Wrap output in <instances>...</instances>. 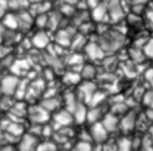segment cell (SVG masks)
I'll return each mask as SVG.
<instances>
[{"label": "cell", "instance_id": "1", "mask_svg": "<svg viewBox=\"0 0 153 151\" xmlns=\"http://www.w3.org/2000/svg\"><path fill=\"white\" fill-rule=\"evenodd\" d=\"M98 44L102 47L105 54H115L123 46L124 37L123 34L115 30H108L98 35Z\"/></svg>", "mask_w": 153, "mask_h": 151}, {"label": "cell", "instance_id": "2", "mask_svg": "<svg viewBox=\"0 0 153 151\" xmlns=\"http://www.w3.org/2000/svg\"><path fill=\"white\" fill-rule=\"evenodd\" d=\"M19 77L14 74H7L0 80V93L4 96H14L19 85Z\"/></svg>", "mask_w": 153, "mask_h": 151}, {"label": "cell", "instance_id": "3", "mask_svg": "<svg viewBox=\"0 0 153 151\" xmlns=\"http://www.w3.org/2000/svg\"><path fill=\"white\" fill-rule=\"evenodd\" d=\"M27 117L32 123L45 125L49 121V113L41 104H32L29 107Z\"/></svg>", "mask_w": 153, "mask_h": 151}, {"label": "cell", "instance_id": "4", "mask_svg": "<svg viewBox=\"0 0 153 151\" xmlns=\"http://www.w3.org/2000/svg\"><path fill=\"white\" fill-rule=\"evenodd\" d=\"M109 13V20L117 23L124 18V8L122 0H105L104 1Z\"/></svg>", "mask_w": 153, "mask_h": 151}, {"label": "cell", "instance_id": "5", "mask_svg": "<svg viewBox=\"0 0 153 151\" xmlns=\"http://www.w3.org/2000/svg\"><path fill=\"white\" fill-rule=\"evenodd\" d=\"M39 143L41 141H39L38 137H35L27 132L20 137L17 149H18V151H36Z\"/></svg>", "mask_w": 153, "mask_h": 151}, {"label": "cell", "instance_id": "6", "mask_svg": "<svg viewBox=\"0 0 153 151\" xmlns=\"http://www.w3.org/2000/svg\"><path fill=\"white\" fill-rule=\"evenodd\" d=\"M84 52H85V56L91 61L103 60L106 55L102 49V47L98 44V42H87L86 47L84 48Z\"/></svg>", "mask_w": 153, "mask_h": 151}, {"label": "cell", "instance_id": "7", "mask_svg": "<svg viewBox=\"0 0 153 151\" xmlns=\"http://www.w3.org/2000/svg\"><path fill=\"white\" fill-rule=\"evenodd\" d=\"M76 35V31L74 28H66V29H61L56 32L55 35V42L56 44L66 48V47H71L72 40L73 37Z\"/></svg>", "mask_w": 153, "mask_h": 151}, {"label": "cell", "instance_id": "8", "mask_svg": "<svg viewBox=\"0 0 153 151\" xmlns=\"http://www.w3.org/2000/svg\"><path fill=\"white\" fill-rule=\"evenodd\" d=\"M137 123V115L134 110H129L127 114L122 116L120 120V128L123 133H129L131 132Z\"/></svg>", "mask_w": 153, "mask_h": 151}, {"label": "cell", "instance_id": "9", "mask_svg": "<svg viewBox=\"0 0 153 151\" xmlns=\"http://www.w3.org/2000/svg\"><path fill=\"white\" fill-rule=\"evenodd\" d=\"M73 121H74L73 114L67 109L59 110L54 115V123H55V126H57V129L68 127L71 123H73Z\"/></svg>", "mask_w": 153, "mask_h": 151}, {"label": "cell", "instance_id": "10", "mask_svg": "<svg viewBox=\"0 0 153 151\" xmlns=\"http://www.w3.org/2000/svg\"><path fill=\"white\" fill-rule=\"evenodd\" d=\"M90 133H91L92 140L96 141L97 144H102V143L106 141V139H108V137H109V132H108L106 128L103 126L102 121L91 125Z\"/></svg>", "mask_w": 153, "mask_h": 151}, {"label": "cell", "instance_id": "11", "mask_svg": "<svg viewBox=\"0 0 153 151\" xmlns=\"http://www.w3.org/2000/svg\"><path fill=\"white\" fill-rule=\"evenodd\" d=\"M45 89V83L43 79H35V80H30V85L27 89V93L25 98H30V99H35L37 96H39Z\"/></svg>", "mask_w": 153, "mask_h": 151}, {"label": "cell", "instance_id": "12", "mask_svg": "<svg viewBox=\"0 0 153 151\" xmlns=\"http://www.w3.org/2000/svg\"><path fill=\"white\" fill-rule=\"evenodd\" d=\"M96 91H97V86L91 80H85L79 85V93L82 96V98L86 103H90V101Z\"/></svg>", "mask_w": 153, "mask_h": 151}, {"label": "cell", "instance_id": "13", "mask_svg": "<svg viewBox=\"0 0 153 151\" xmlns=\"http://www.w3.org/2000/svg\"><path fill=\"white\" fill-rule=\"evenodd\" d=\"M31 42H32V46L37 49H44L47 48L49 44H50V37L48 35L47 31L44 30H39L37 31L33 37L31 38Z\"/></svg>", "mask_w": 153, "mask_h": 151}, {"label": "cell", "instance_id": "14", "mask_svg": "<svg viewBox=\"0 0 153 151\" xmlns=\"http://www.w3.org/2000/svg\"><path fill=\"white\" fill-rule=\"evenodd\" d=\"M91 18L97 23H103L105 20H109V13L105 2H100L91 11Z\"/></svg>", "mask_w": 153, "mask_h": 151}, {"label": "cell", "instance_id": "15", "mask_svg": "<svg viewBox=\"0 0 153 151\" xmlns=\"http://www.w3.org/2000/svg\"><path fill=\"white\" fill-rule=\"evenodd\" d=\"M102 123L103 126L106 128V131L109 133H112L115 131H117V128H120V120L118 116H116L112 113H108L104 115V117L102 119Z\"/></svg>", "mask_w": 153, "mask_h": 151}, {"label": "cell", "instance_id": "16", "mask_svg": "<svg viewBox=\"0 0 153 151\" xmlns=\"http://www.w3.org/2000/svg\"><path fill=\"white\" fill-rule=\"evenodd\" d=\"M128 56L130 58V61L133 64H136V65L143 64L147 60V56H146L143 49H141L139 47H131L128 50Z\"/></svg>", "mask_w": 153, "mask_h": 151}, {"label": "cell", "instance_id": "17", "mask_svg": "<svg viewBox=\"0 0 153 151\" xmlns=\"http://www.w3.org/2000/svg\"><path fill=\"white\" fill-rule=\"evenodd\" d=\"M87 111L88 109L86 108V105L82 103V102H79L75 107V109L73 110V117H74V121L76 123H82L86 121V117H87Z\"/></svg>", "mask_w": 153, "mask_h": 151}, {"label": "cell", "instance_id": "18", "mask_svg": "<svg viewBox=\"0 0 153 151\" xmlns=\"http://www.w3.org/2000/svg\"><path fill=\"white\" fill-rule=\"evenodd\" d=\"M18 20H19V29H29L32 23H35V18L31 14V12L27 11H20L18 13Z\"/></svg>", "mask_w": 153, "mask_h": 151}, {"label": "cell", "instance_id": "19", "mask_svg": "<svg viewBox=\"0 0 153 151\" xmlns=\"http://www.w3.org/2000/svg\"><path fill=\"white\" fill-rule=\"evenodd\" d=\"M104 115H103V111H102V107H91L87 111V117H86V121L90 123V125H93V123H97V122H100L103 119Z\"/></svg>", "mask_w": 153, "mask_h": 151}, {"label": "cell", "instance_id": "20", "mask_svg": "<svg viewBox=\"0 0 153 151\" xmlns=\"http://www.w3.org/2000/svg\"><path fill=\"white\" fill-rule=\"evenodd\" d=\"M11 70H12V74L19 77V74L22 76V74H25L26 72H29L30 64L27 60H17L13 62Z\"/></svg>", "mask_w": 153, "mask_h": 151}, {"label": "cell", "instance_id": "21", "mask_svg": "<svg viewBox=\"0 0 153 151\" xmlns=\"http://www.w3.org/2000/svg\"><path fill=\"white\" fill-rule=\"evenodd\" d=\"M2 25L10 30H16L19 28V20H18V14L14 13H6L5 17L2 18Z\"/></svg>", "mask_w": 153, "mask_h": 151}, {"label": "cell", "instance_id": "22", "mask_svg": "<svg viewBox=\"0 0 153 151\" xmlns=\"http://www.w3.org/2000/svg\"><path fill=\"white\" fill-rule=\"evenodd\" d=\"M87 44V40H86V36L82 35V34H76L73 40H72V43H71V48L74 50V52H79L80 49H84Z\"/></svg>", "mask_w": 153, "mask_h": 151}, {"label": "cell", "instance_id": "23", "mask_svg": "<svg viewBox=\"0 0 153 151\" xmlns=\"http://www.w3.org/2000/svg\"><path fill=\"white\" fill-rule=\"evenodd\" d=\"M80 76L85 80H92L97 76V68H96V66L92 65V64L84 65L82 68H81V71H80Z\"/></svg>", "mask_w": 153, "mask_h": 151}, {"label": "cell", "instance_id": "24", "mask_svg": "<svg viewBox=\"0 0 153 151\" xmlns=\"http://www.w3.org/2000/svg\"><path fill=\"white\" fill-rule=\"evenodd\" d=\"M48 113H51V111H57V108L60 105V101L56 98V97H53V98H44L41 103H39Z\"/></svg>", "mask_w": 153, "mask_h": 151}, {"label": "cell", "instance_id": "25", "mask_svg": "<svg viewBox=\"0 0 153 151\" xmlns=\"http://www.w3.org/2000/svg\"><path fill=\"white\" fill-rule=\"evenodd\" d=\"M81 76L80 72H75V71H71L63 74V81L68 85H74V84H79L81 80Z\"/></svg>", "mask_w": 153, "mask_h": 151}, {"label": "cell", "instance_id": "26", "mask_svg": "<svg viewBox=\"0 0 153 151\" xmlns=\"http://www.w3.org/2000/svg\"><path fill=\"white\" fill-rule=\"evenodd\" d=\"M24 128H23V126H20L18 122H13V121H10V123H8V126H7V128H6V132L7 133H10L11 135H13V137H16V138H19L20 139V137L23 135V131Z\"/></svg>", "mask_w": 153, "mask_h": 151}, {"label": "cell", "instance_id": "27", "mask_svg": "<svg viewBox=\"0 0 153 151\" xmlns=\"http://www.w3.org/2000/svg\"><path fill=\"white\" fill-rule=\"evenodd\" d=\"M29 85H30V80H27V79H20L19 85H18V89H17V92L14 95L17 98H19V101L26 97Z\"/></svg>", "mask_w": 153, "mask_h": 151}, {"label": "cell", "instance_id": "28", "mask_svg": "<svg viewBox=\"0 0 153 151\" xmlns=\"http://www.w3.org/2000/svg\"><path fill=\"white\" fill-rule=\"evenodd\" d=\"M129 110H130V109H129L128 104H127L126 101H124V102H120V103H114V104L111 105L110 113L115 114L116 116H118V115H122V116H123V115L127 114Z\"/></svg>", "mask_w": 153, "mask_h": 151}, {"label": "cell", "instance_id": "29", "mask_svg": "<svg viewBox=\"0 0 153 151\" xmlns=\"http://www.w3.org/2000/svg\"><path fill=\"white\" fill-rule=\"evenodd\" d=\"M61 23V13L59 12H53L48 14V29L49 30H56L59 24Z\"/></svg>", "mask_w": 153, "mask_h": 151}, {"label": "cell", "instance_id": "30", "mask_svg": "<svg viewBox=\"0 0 153 151\" xmlns=\"http://www.w3.org/2000/svg\"><path fill=\"white\" fill-rule=\"evenodd\" d=\"M66 61H67V64H69L72 66H76V65L82 66L84 65V55H81L79 52H73L67 56Z\"/></svg>", "mask_w": 153, "mask_h": 151}, {"label": "cell", "instance_id": "31", "mask_svg": "<svg viewBox=\"0 0 153 151\" xmlns=\"http://www.w3.org/2000/svg\"><path fill=\"white\" fill-rule=\"evenodd\" d=\"M29 2V0H8V8L20 12L30 6Z\"/></svg>", "mask_w": 153, "mask_h": 151}, {"label": "cell", "instance_id": "32", "mask_svg": "<svg viewBox=\"0 0 153 151\" xmlns=\"http://www.w3.org/2000/svg\"><path fill=\"white\" fill-rule=\"evenodd\" d=\"M65 101H66V109L69 110V111L73 114V110L75 109L76 104L79 103L78 99H76L75 93H73V92H68V93L65 96Z\"/></svg>", "mask_w": 153, "mask_h": 151}, {"label": "cell", "instance_id": "33", "mask_svg": "<svg viewBox=\"0 0 153 151\" xmlns=\"http://www.w3.org/2000/svg\"><path fill=\"white\" fill-rule=\"evenodd\" d=\"M118 151H131L133 150V140H130L129 138H121L117 141V146Z\"/></svg>", "mask_w": 153, "mask_h": 151}, {"label": "cell", "instance_id": "34", "mask_svg": "<svg viewBox=\"0 0 153 151\" xmlns=\"http://www.w3.org/2000/svg\"><path fill=\"white\" fill-rule=\"evenodd\" d=\"M104 99H105V93H104L103 91L97 90V91L94 92V95L92 96V98H91V101H90L88 104H90L91 107H99L100 103H102Z\"/></svg>", "mask_w": 153, "mask_h": 151}, {"label": "cell", "instance_id": "35", "mask_svg": "<svg viewBox=\"0 0 153 151\" xmlns=\"http://www.w3.org/2000/svg\"><path fill=\"white\" fill-rule=\"evenodd\" d=\"M93 147H92V144L90 141H82V140H79L71 151H92Z\"/></svg>", "mask_w": 153, "mask_h": 151}, {"label": "cell", "instance_id": "36", "mask_svg": "<svg viewBox=\"0 0 153 151\" xmlns=\"http://www.w3.org/2000/svg\"><path fill=\"white\" fill-rule=\"evenodd\" d=\"M36 151H57V145L55 141H42Z\"/></svg>", "mask_w": 153, "mask_h": 151}, {"label": "cell", "instance_id": "37", "mask_svg": "<svg viewBox=\"0 0 153 151\" xmlns=\"http://www.w3.org/2000/svg\"><path fill=\"white\" fill-rule=\"evenodd\" d=\"M35 23H36V25H37L41 30L44 29V28H47V26H48V13L36 16V18H35Z\"/></svg>", "mask_w": 153, "mask_h": 151}, {"label": "cell", "instance_id": "38", "mask_svg": "<svg viewBox=\"0 0 153 151\" xmlns=\"http://www.w3.org/2000/svg\"><path fill=\"white\" fill-rule=\"evenodd\" d=\"M143 104L148 108V109H153V90H147L143 98H142Z\"/></svg>", "mask_w": 153, "mask_h": 151}, {"label": "cell", "instance_id": "39", "mask_svg": "<svg viewBox=\"0 0 153 151\" xmlns=\"http://www.w3.org/2000/svg\"><path fill=\"white\" fill-rule=\"evenodd\" d=\"M143 52L147 56V59H153V38H149L143 47Z\"/></svg>", "mask_w": 153, "mask_h": 151}, {"label": "cell", "instance_id": "40", "mask_svg": "<svg viewBox=\"0 0 153 151\" xmlns=\"http://www.w3.org/2000/svg\"><path fill=\"white\" fill-rule=\"evenodd\" d=\"M60 13L61 14H65V16H74V7L73 5L71 4H63L61 10H60Z\"/></svg>", "mask_w": 153, "mask_h": 151}, {"label": "cell", "instance_id": "41", "mask_svg": "<svg viewBox=\"0 0 153 151\" xmlns=\"http://www.w3.org/2000/svg\"><path fill=\"white\" fill-rule=\"evenodd\" d=\"M145 78H146V80L149 83V85L153 87V66H152L151 68L146 70V72H145Z\"/></svg>", "mask_w": 153, "mask_h": 151}, {"label": "cell", "instance_id": "42", "mask_svg": "<svg viewBox=\"0 0 153 151\" xmlns=\"http://www.w3.org/2000/svg\"><path fill=\"white\" fill-rule=\"evenodd\" d=\"M145 116H146V119H147V121H149V122H152L153 123V109H146V113H145Z\"/></svg>", "mask_w": 153, "mask_h": 151}, {"label": "cell", "instance_id": "43", "mask_svg": "<svg viewBox=\"0 0 153 151\" xmlns=\"http://www.w3.org/2000/svg\"><path fill=\"white\" fill-rule=\"evenodd\" d=\"M5 34H6L5 26H4V25H0V44H1V43H4V40H5Z\"/></svg>", "mask_w": 153, "mask_h": 151}, {"label": "cell", "instance_id": "44", "mask_svg": "<svg viewBox=\"0 0 153 151\" xmlns=\"http://www.w3.org/2000/svg\"><path fill=\"white\" fill-rule=\"evenodd\" d=\"M0 151H14V149L12 145H6V146H1Z\"/></svg>", "mask_w": 153, "mask_h": 151}, {"label": "cell", "instance_id": "45", "mask_svg": "<svg viewBox=\"0 0 153 151\" xmlns=\"http://www.w3.org/2000/svg\"><path fill=\"white\" fill-rule=\"evenodd\" d=\"M66 4H71V5H74L75 2H78V0H65Z\"/></svg>", "mask_w": 153, "mask_h": 151}, {"label": "cell", "instance_id": "46", "mask_svg": "<svg viewBox=\"0 0 153 151\" xmlns=\"http://www.w3.org/2000/svg\"><path fill=\"white\" fill-rule=\"evenodd\" d=\"M30 2H33V4H37V2H41L42 0H29Z\"/></svg>", "mask_w": 153, "mask_h": 151}, {"label": "cell", "instance_id": "47", "mask_svg": "<svg viewBox=\"0 0 153 151\" xmlns=\"http://www.w3.org/2000/svg\"><path fill=\"white\" fill-rule=\"evenodd\" d=\"M92 151H104V150H102L100 147H96V149H93Z\"/></svg>", "mask_w": 153, "mask_h": 151}, {"label": "cell", "instance_id": "48", "mask_svg": "<svg viewBox=\"0 0 153 151\" xmlns=\"http://www.w3.org/2000/svg\"><path fill=\"white\" fill-rule=\"evenodd\" d=\"M0 149H1V145H0Z\"/></svg>", "mask_w": 153, "mask_h": 151}]
</instances>
